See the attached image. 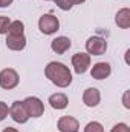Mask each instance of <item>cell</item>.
I'll return each instance as SVG.
<instances>
[{"label": "cell", "instance_id": "ffe728a7", "mask_svg": "<svg viewBox=\"0 0 130 132\" xmlns=\"http://www.w3.org/2000/svg\"><path fill=\"white\" fill-rule=\"evenodd\" d=\"M8 112H9V109H8V106H6V103H3V101H0V121L6 118V115H8Z\"/></svg>", "mask_w": 130, "mask_h": 132}, {"label": "cell", "instance_id": "ba28073f", "mask_svg": "<svg viewBox=\"0 0 130 132\" xmlns=\"http://www.w3.org/2000/svg\"><path fill=\"white\" fill-rule=\"evenodd\" d=\"M110 72H112V69H110V65H109V63L99 62L97 65H94L90 74H92V77L97 78V80H104V78H107V77L110 75Z\"/></svg>", "mask_w": 130, "mask_h": 132}, {"label": "cell", "instance_id": "7a4b0ae2", "mask_svg": "<svg viewBox=\"0 0 130 132\" xmlns=\"http://www.w3.org/2000/svg\"><path fill=\"white\" fill-rule=\"evenodd\" d=\"M38 28H40V31L43 34H54L58 31V28H60V22H58V19L55 17V15H52V14H44L43 17H40V20H38Z\"/></svg>", "mask_w": 130, "mask_h": 132}, {"label": "cell", "instance_id": "3957f363", "mask_svg": "<svg viewBox=\"0 0 130 132\" xmlns=\"http://www.w3.org/2000/svg\"><path fill=\"white\" fill-rule=\"evenodd\" d=\"M17 85H18V74L14 69L6 68L0 72V86L3 89H14Z\"/></svg>", "mask_w": 130, "mask_h": 132}, {"label": "cell", "instance_id": "cb8c5ba5", "mask_svg": "<svg viewBox=\"0 0 130 132\" xmlns=\"http://www.w3.org/2000/svg\"><path fill=\"white\" fill-rule=\"evenodd\" d=\"M72 2H73V5H75V3H83V2H86V0H72Z\"/></svg>", "mask_w": 130, "mask_h": 132}, {"label": "cell", "instance_id": "7c38bea8", "mask_svg": "<svg viewBox=\"0 0 130 132\" xmlns=\"http://www.w3.org/2000/svg\"><path fill=\"white\" fill-rule=\"evenodd\" d=\"M6 46L12 51H22L26 46V38L25 35H8Z\"/></svg>", "mask_w": 130, "mask_h": 132}, {"label": "cell", "instance_id": "5b68a950", "mask_svg": "<svg viewBox=\"0 0 130 132\" xmlns=\"http://www.w3.org/2000/svg\"><path fill=\"white\" fill-rule=\"evenodd\" d=\"M86 49L89 54L94 55H103L107 49V42L103 37H90L86 42Z\"/></svg>", "mask_w": 130, "mask_h": 132}, {"label": "cell", "instance_id": "4fadbf2b", "mask_svg": "<svg viewBox=\"0 0 130 132\" xmlns=\"http://www.w3.org/2000/svg\"><path fill=\"white\" fill-rule=\"evenodd\" d=\"M116 25L123 29H127L130 26V9L129 8H123L121 11H118L116 19H115Z\"/></svg>", "mask_w": 130, "mask_h": 132}, {"label": "cell", "instance_id": "9c48e42d", "mask_svg": "<svg viewBox=\"0 0 130 132\" xmlns=\"http://www.w3.org/2000/svg\"><path fill=\"white\" fill-rule=\"evenodd\" d=\"M99 100H101V94H99V91H98L97 88H89L83 94V101L89 108H95L99 103Z\"/></svg>", "mask_w": 130, "mask_h": 132}, {"label": "cell", "instance_id": "e0dca14e", "mask_svg": "<svg viewBox=\"0 0 130 132\" xmlns=\"http://www.w3.org/2000/svg\"><path fill=\"white\" fill-rule=\"evenodd\" d=\"M9 25H11V20L5 15H0V34H8Z\"/></svg>", "mask_w": 130, "mask_h": 132}, {"label": "cell", "instance_id": "52a82bcc", "mask_svg": "<svg viewBox=\"0 0 130 132\" xmlns=\"http://www.w3.org/2000/svg\"><path fill=\"white\" fill-rule=\"evenodd\" d=\"M9 114H11L12 120L17 121V123H26L28 118H29V115H28V112L23 106V101H14L11 109H9Z\"/></svg>", "mask_w": 130, "mask_h": 132}, {"label": "cell", "instance_id": "6da1fadb", "mask_svg": "<svg viewBox=\"0 0 130 132\" xmlns=\"http://www.w3.org/2000/svg\"><path fill=\"white\" fill-rule=\"evenodd\" d=\"M46 77L58 88H67L72 83V74L69 68L58 62H51L44 69Z\"/></svg>", "mask_w": 130, "mask_h": 132}, {"label": "cell", "instance_id": "44dd1931", "mask_svg": "<svg viewBox=\"0 0 130 132\" xmlns=\"http://www.w3.org/2000/svg\"><path fill=\"white\" fill-rule=\"evenodd\" d=\"M12 3V0H0V8H6Z\"/></svg>", "mask_w": 130, "mask_h": 132}, {"label": "cell", "instance_id": "5bb4252c", "mask_svg": "<svg viewBox=\"0 0 130 132\" xmlns=\"http://www.w3.org/2000/svg\"><path fill=\"white\" fill-rule=\"evenodd\" d=\"M49 103L54 109H64L69 101H67V97L64 94H54L49 97Z\"/></svg>", "mask_w": 130, "mask_h": 132}, {"label": "cell", "instance_id": "9a60e30c", "mask_svg": "<svg viewBox=\"0 0 130 132\" xmlns=\"http://www.w3.org/2000/svg\"><path fill=\"white\" fill-rule=\"evenodd\" d=\"M23 29H25V25L20 20L11 22L9 28H8V35H23Z\"/></svg>", "mask_w": 130, "mask_h": 132}, {"label": "cell", "instance_id": "30bf717a", "mask_svg": "<svg viewBox=\"0 0 130 132\" xmlns=\"http://www.w3.org/2000/svg\"><path fill=\"white\" fill-rule=\"evenodd\" d=\"M78 121L73 117H61L58 120V129L60 132H78Z\"/></svg>", "mask_w": 130, "mask_h": 132}, {"label": "cell", "instance_id": "277c9868", "mask_svg": "<svg viewBox=\"0 0 130 132\" xmlns=\"http://www.w3.org/2000/svg\"><path fill=\"white\" fill-rule=\"evenodd\" d=\"M23 106L28 112L29 117H41L43 112H44V106L41 103V100L37 98V97H28V98L23 101Z\"/></svg>", "mask_w": 130, "mask_h": 132}, {"label": "cell", "instance_id": "d6986e66", "mask_svg": "<svg viewBox=\"0 0 130 132\" xmlns=\"http://www.w3.org/2000/svg\"><path fill=\"white\" fill-rule=\"evenodd\" d=\"M112 132H130V129H129L127 125H124V123H118V125H115V126L112 128Z\"/></svg>", "mask_w": 130, "mask_h": 132}, {"label": "cell", "instance_id": "603a6c76", "mask_svg": "<svg viewBox=\"0 0 130 132\" xmlns=\"http://www.w3.org/2000/svg\"><path fill=\"white\" fill-rule=\"evenodd\" d=\"M2 132H18V131H17V129H14V128H5Z\"/></svg>", "mask_w": 130, "mask_h": 132}, {"label": "cell", "instance_id": "ac0fdd59", "mask_svg": "<svg viewBox=\"0 0 130 132\" xmlns=\"http://www.w3.org/2000/svg\"><path fill=\"white\" fill-rule=\"evenodd\" d=\"M55 3H57V6H58L60 9H63V11H69V9L73 6V2H72V0H55Z\"/></svg>", "mask_w": 130, "mask_h": 132}, {"label": "cell", "instance_id": "7402d4cb", "mask_svg": "<svg viewBox=\"0 0 130 132\" xmlns=\"http://www.w3.org/2000/svg\"><path fill=\"white\" fill-rule=\"evenodd\" d=\"M127 97H129V92H126V94H124V106H126V108H130L129 101H127Z\"/></svg>", "mask_w": 130, "mask_h": 132}, {"label": "cell", "instance_id": "8fae6325", "mask_svg": "<svg viewBox=\"0 0 130 132\" xmlns=\"http://www.w3.org/2000/svg\"><path fill=\"white\" fill-rule=\"evenodd\" d=\"M70 40L67 38V37H57V38H54L52 40V43H51V48H52V51L54 52H57V54H64L66 51L70 48Z\"/></svg>", "mask_w": 130, "mask_h": 132}, {"label": "cell", "instance_id": "8992f818", "mask_svg": "<svg viewBox=\"0 0 130 132\" xmlns=\"http://www.w3.org/2000/svg\"><path fill=\"white\" fill-rule=\"evenodd\" d=\"M72 66L75 69L77 74H84L89 66H90V55L84 54V52H78L72 57Z\"/></svg>", "mask_w": 130, "mask_h": 132}, {"label": "cell", "instance_id": "d4e9b609", "mask_svg": "<svg viewBox=\"0 0 130 132\" xmlns=\"http://www.w3.org/2000/svg\"><path fill=\"white\" fill-rule=\"evenodd\" d=\"M46 2H49V0H46Z\"/></svg>", "mask_w": 130, "mask_h": 132}, {"label": "cell", "instance_id": "2e32d148", "mask_svg": "<svg viewBox=\"0 0 130 132\" xmlns=\"http://www.w3.org/2000/svg\"><path fill=\"white\" fill-rule=\"evenodd\" d=\"M84 132H104V129H103V126L98 121H90L84 128Z\"/></svg>", "mask_w": 130, "mask_h": 132}]
</instances>
